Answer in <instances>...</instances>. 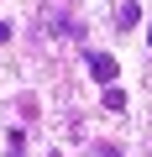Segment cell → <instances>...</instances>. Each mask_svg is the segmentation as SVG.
I'll return each mask as SVG.
<instances>
[{"label":"cell","mask_w":152,"mask_h":157,"mask_svg":"<svg viewBox=\"0 0 152 157\" xmlns=\"http://www.w3.org/2000/svg\"><path fill=\"white\" fill-rule=\"evenodd\" d=\"M84 63H89V78H95V84H115V73H121V63L110 52H84Z\"/></svg>","instance_id":"1"},{"label":"cell","mask_w":152,"mask_h":157,"mask_svg":"<svg viewBox=\"0 0 152 157\" xmlns=\"http://www.w3.org/2000/svg\"><path fill=\"white\" fill-rule=\"evenodd\" d=\"M136 21H142V6H136V0H121V6H115V26H121V32H131Z\"/></svg>","instance_id":"2"},{"label":"cell","mask_w":152,"mask_h":157,"mask_svg":"<svg viewBox=\"0 0 152 157\" xmlns=\"http://www.w3.org/2000/svg\"><path fill=\"white\" fill-rule=\"evenodd\" d=\"M105 110H126V94H121L115 84H105Z\"/></svg>","instance_id":"3"},{"label":"cell","mask_w":152,"mask_h":157,"mask_svg":"<svg viewBox=\"0 0 152 157\" xmlns=\"http://www.w3.org/2000/svg\"><path fill=\"white\" fill-rule=\"evenodd\" d=\"M95 157H121V152H115L110 141H100V147H95Z\"/></svg>","instance_id":"4"},{"label":"cell","mask_w":152,"mask_h":157,"mask_svg":"<svg viewBox=\"0 0 152 157\" xmlns=\"http://www.w3.org/2000/svg\"><path fill=\"white\" fill-rule=\"evenodd\" d=\"M147 42H152V26H147Z\"/></svg>","instance_id":"5"}]
</instances>
